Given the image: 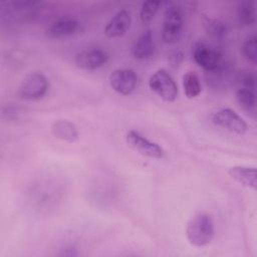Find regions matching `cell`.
<instances>
[{"label":"cell","instance_id":"cell-1","mask_svg":"<svg viewBox=\"0 0 257 257\" xmlns=\"http://www.w3.org/2000/svg\"><path fill=\"white\" fill-rule=\"evenodd\" d=\"M215 224L212 216L205 212L194 215L187 224L186 237L194 247H204L214 238Z\"/></svg>","mask_w":257,"mask_h":257},{"label":"cell","instance_id":"cell-2","mask_svg":"<svg viewBox=\"0 0 257 257\" xmlns=\"http://www.w3.org/2000/svg\"><path fill=\"white\" fill-rule=\"evenodd\" d=\"M150 88L163 100L173 102L178 96V85L166 69H158L149 78Z\"/></svg>","mask_w":257,"mask_h":257},{"label":"cell","instance_id":"cell-3","mask_svg":"<svg viewBox=\"0 0 257 257\" xmlns=\"http://www.w3.org/2000/svg\"><path fill=\"white\" fill-rule=\"evenodd\" d=\"M49 88L47 77L41 72H32L24 77L18 87V96L25 100H35L44 96Z\"/></svg>","mask_w":257,"mask_h":257},{"label":"cell","instance_id":"cell-4","mask_svg":"<svg viewBox=\"0 0 257 257\" xmlns=\"http://www.w3.org/2000/svg\"><path fill=\"white\" fill-rule=\"evenodd\" d=\"M183 28V13L177 4H171L165 12L162 38L165 43L172 44L178 41Z\"/></svg>","mask_w":257,"mask_h":257},{"label":"cell","instance_id":"cell-5","mask_svg":"<svg viewBox=\"0 0 257 257\" xmlns=\"http://www.w3.org/2000/svg\"><path fill=\"white\" fill-rule=\"evenodd\" d=\"M211 120L215 125L238 136L244 135L248 130L246 121L233 109L227 107L216 110L211 115Z\"/></svg>","mask_w":257,"mask_h":257},{"label":"cell","instance_id":"cell-6","mask_svg":"<svg viewBox=\"0 0 257 257\" xmlns=\"http://www.w3.org/2000/svg\"><path fill=\"white\" fill-rule=\"evenodd\" d=\"M125 142L143 156L152 159H161L164 156V150L159 144L150 141L138 131H128L125 135Z\"/></svg>","mask_w":257,"mask_h":257},{"label":"cell","instance_id":"cell-7","mask_svg":"<svg viewBox=\"0 0 257 257\" xmlns=\"http://www.w3.org/2000/svg\"><path fill=\"white\" fill-rule=\"evenodd\" d=\"M108 82L115 92L122 95H128L137 86L138 76L133 69L117 68L109 74Z\"/></svg>","mask_w":257,"mask_h":257},{"label":"cell","instance_id":"cell-8","mask_svg":"<svg viewBox=\"0 0 257 257\" xmlns=\"http://www.w3.org/2000/svg\"><path fill=\"white\" fill-rule=\"evenodd\" d=\"M109 58V54L105 49L93 47L84 49L75 55L74 62L77 67L85 70H93L103 66Z\"/></svg>","mask_w":257,"mask_h":257},{"label":"cell","instance_id":"cell-9","mask_svg":"<svg viewBox=\"0 0 257 257\" xmlns=\"http://www.w3.org/2000/svg\"><path fill=\"white\" fill-rule=\"evenodd\" d=\"M193 58L206 72L213 70L222 62V56L219 50L204 42L195 44L193 48Z\"/></svg>","mask_w":257,"mask_h":257},{"label":"cell","instance_id":"cell-10","mask_svg":"<svg viewBox=\"0 0 257 257\" xmlns=\"http://www.w3.org/2000/svg\"><path fill=\"white\" fill-rule=\"evenodd\" d=\"M234 68L231 63L222 61L216 68L211 71H207L206 79L207 83L214 89L227 88L234 80Z\"/></svg>","mask_w":257,"mask_h":257},{"label":"cell","instance_id":"cell-11","mask_svg":"<svg viewBox=\"0 0 257 257\" xmlns=\"http://www.w3.org/2000/svg\"><path fill=\"white\" fill-rule=\"evenodd\" d=\"M132 24V16L125 9L118 10L106 23L104 34L109 38L120 37L130 29Z\"/></svg>","mask_w":257,"mask_h":257},{"label":"cell","instance_id":"cell-12","mask_svg":"<svg viewBox=\"0 0 257 257\" xmlns=\"http://www.w3.org/2000/svg\"><path fill=\"white\" fill-rule=\"evenodd\" d=\"M79 22L74 18H60L46 29V34L50 38H62L75 34L79 29Z\"/></svg>","mask_w":257,"mask_h":257},{"label":"cell","instance_id":"cell-13","mask_svg":"<svg viewBox=\"0 0 257 257\" xmlns=\"http://www.w3.org/2000/svg\"><path fill=\"white\" fill-rule=\"evenodd\" d=\"M155 51V41L151 30L143 32L133 45L132 53L135 58L144 60L150 58Z\"/></svg>","mask_w":257,"mask_h":257},{"label":"cell","instance_id":"cell-14","mask_svg":"<svg viewBox=\"0 0 257 257\" xmlns=\"http://www.w3.org/2000/svg\"><path fill=\"white\" fill-rule=\"evenodd\" d=\"M229 176L235 180L240 185L256 189L257 177H256V169L254 167H246V166H234L228 170Z\"/></svg>","mask_w":257,"mask_h":257},{"label":"cell","instance_id":"cell-15","mask_svg":"<svg viewBox=\"0 0 257 257\" xmlns=\"http://www.w3.org/2000/svg\"><path fill=\"white\" fill-rule=\"evenodd\" d=\"M53 136L67 143H74L78 139L76 125L67 119H57L51 125Z\"/></svg>","mask_w":257,"mask_h":257},{"label":"cell","instance_id":"cell-16","mask_svg":"<svg viewBox=\"0 0 257 257\" xmlns=\"http://www.w3.org/2000/svg\"><path fill=\"white\" fill-rule=\"evenodd\" d=\"M238 21L243 26H251L256 21L255 3L252 1H242L237 8Z\"/></svg>","mask_w":257,"mask_h":257},{"label":"cell","instance_id":"cell-17","mask_svg":"<svg viewBox=\"0 0 257 257\" xmlns=\"http://www.w3.org/2000/svg\"><path fill=\"white\" fill-rule=\"evenodd\" d=\"M183 86H184L185 95L190 99L199 96V94L202 91L199 76L195 71H192V70H189L184 74Z\"/></svg>","mask_w":257,"mask_h":257},{"label":"cell","instance_id":"cell-18","mask_svg":"<svg viewBox=\"0 0 257 257\" xmlns=\"http://www.w3.org/2000/svg\"><path fill=\"white\" fill-rule=\"evenodd\" d=\"M236 99L240 106L247 111L255 109L256 106V93L255 90L247 88L236 89Z\"/></svg>","mask_w":257,"mask_h":257},{"label":"cell","instance_id":"cell-19","mask_svg":"<svg viewBox=\"0 0 257 257\" xmlns=\"http://www.w3.org/2000/svg\"><path fill=\"white\" fill-rule=\"evenodd\" d=\"M204 26L206 28L207 33L214 38H223L227 34L226 23H224L220 19L205 18Z\"/></svg>","mask_w":257,"mask_h":257},{"label":"cell","instance_id":"cell-20","mask_svg":"<svg viewBox=\"0 0 257 257\" xmlns=\"http://www.w3.org/2000/svg\"><path fill=\"white\" fill-rule=\"evenodd\" d=\"M161 5L160 1H145L142 3L140 10V18L143 23L151 22L156 16L159 7Z\"/></svg>","mask_w":257,"mask_h":257},{"label":"cell","instance_id":"cell-21","mask_svg":"<svg viewBox=\"0 0 257 257\" xmlns=\"http://www.w3.org/2000/svg\"><path fill=\"white\" fill-rule=\"evenodd\" d=\"M242 53L244 57L251 63L257 61V37L255 35L250 36L245 40L242 46Z\"/></svg>","mask_w":257,"mask_h":257},{"label":"cell","instance_id":"cell-22","mask_svg":"<svg viewBox=\"0 0 257 257\" xmlns=\"http://www.w3.org/2000/svg\"><path fill=\"white\" fill-rule=\"evenodd\" d=\"M237 88H247L255 90L256 88V76L251 71L240 72L235 77Z\"/></svg>","mask_w":257,"mask_h":257},{"label":"cell","instance_id":"cell-23","mask_svg":"<svg viewBox=\"0 0 257 257\" xmlns=\"http://www.w3.org/2000/svg\"><path fill=\"white\" fill-rule=\"evenodd\" d=\"M2 114L3 116L7 115L8 119H15V118H18V116L20 115V111L15 106H7L3 108Z\"/></svg>","mask_w":257,"mask_h":257}]
</instances>
